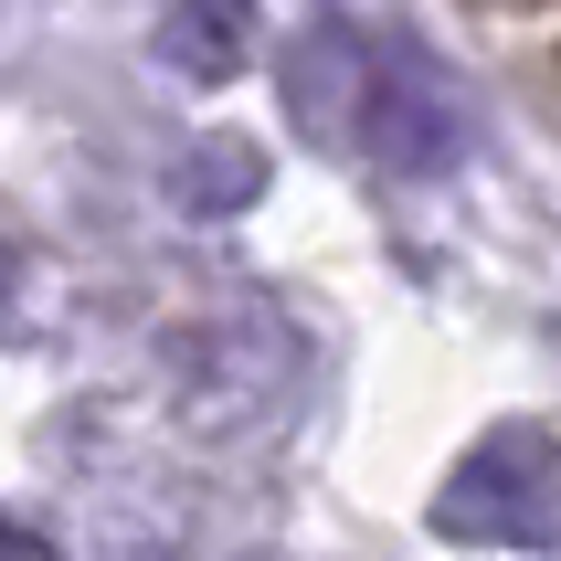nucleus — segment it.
Instances as JSON below:
<instances>
[{
  "mask_svg": "<svg viewBox=\"0 0 561 561\" xmlns=\"http://www.w3.org/2000/svg\"><path fill=\"white\" fill-rule=\"evenodd\" d=\"M551 508H561V445L540 424H499L467 467L445 477L435 519L456 540H551Z\"/></svg>",
  "mask_w": 561,
  "mask_h": 561,
  "instance_id": "1",
  "label": "nucleus"
},
{
  "mask_svg": "<svg viewBox=\"0 0 561 561\" xmlns=\"http://www.w3.org/2000/svg\"><path fill=\"white\" fill-rule=\"evenodd\" d=\"M360 149L381 159V170H456V149H467V95H456V75L424 54H392L381 64V85L360 95Z\"/></svg>",
  "mask_w": 561,
  "mask_h": 561,
  "instance_id": "2",
  "label": "nucleus"
},
{
  "mask_svg": "<svg viewBox=\"0 0 561 561\" xmlns=\"http://www.w3.org/2000/svg\"><path fill=\"white\" fill-rule=\"evenodd\" d=\"M170 64L181 75H233V54H244V0H170Z\"/></svg>",
  "mask_w": 561,
  "mask_h": 561,
  "instance_id": "3",
  "label": "nucleus"
},
{
  "mask_svg": "<svg viewBox=\"0 0 561 561\" xmlns=\"http://www.w3.org/2000/svg\"><path fill=\"white\" fill-rule=\"evenodd\" d=\"M265 191V159L244 149V138H222V149L191 159V181H181V213H233V202H254Z\"/></svg>",
  "mask_w": 561,
  "mask_h": 561,
  "instance_id": "4",
  "label": "nucleus"
}]
</instances>
